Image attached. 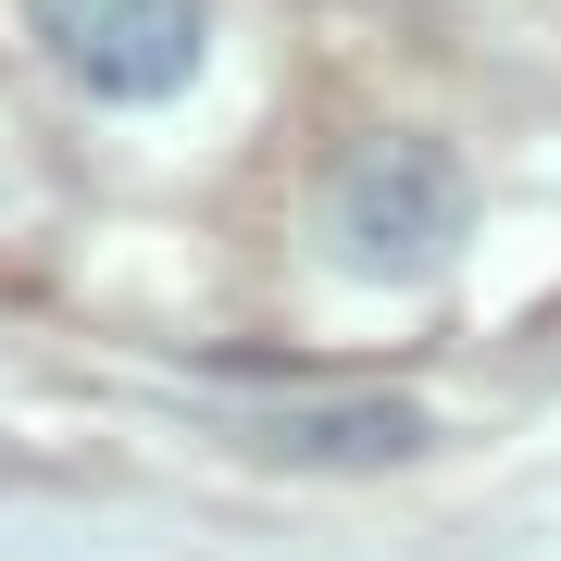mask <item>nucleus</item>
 <instances>
[{
    "mask_svg": "<svg viewBox=\"0 0 561 561\" xmlns=\"http://www.w3.org/2000/svg\"><path fill=\"white\" fill-rule=\"evenodd\" d=\"M461 162L437 138H362L337 175H324V250L375 287H412L461 250Z\"/></svg>",
    "mask_w": 561,
    "mask_h": 561,
    "instance_id": "nucleus-1",
    "label": "nucleus"
},
{
    "mask_svg": "<svg viewBox=\"0 0 561 561\" xmlns=\"http://www.w3.org/2000/svg\"><path fill=\"white\" fill-rule=\"evenodd\" d=\"M25 25L88 101H175L201 76V0H25Z\"/></svg>",
    "mask_w": 561,
    "mask_h": 561,
    "instance_id": "nucleus-2",
    "label": "nucleus"
},
{
    "mask_svg": "<svg viewBox=\"0 0 561 561\" xmlns=\"http://www.w3.org/2000/svg\"><path fill=\"white\" fill-rule=\"evenodd\" d=\"M437 424L412 400H387V387H337V400H275L250 424L262 461H300V474H387V461H412Z\"/></svg>",
    "mask_w": 561,
    "mask_h": 561,
    "instance_id": "nucleus-3",
    "label": "nucleus"
}]
</instances>
